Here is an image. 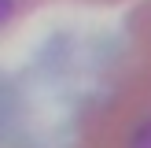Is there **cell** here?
I'll list each match as a JSON object with an SVG mask.
<instances>
[{
	"instance_id": "cell-1",
	"label": "cell",
	"mask_w": 151,
	"mask_h": 148,
	"mask_svg": "<svg viewBox=\"0 0 151 148\" xmlns=\"http://www.w3.org/2000/svg\"><path fill=\"white\" fill-rule=\"evenodd\" d=\"M44 4H59V0H0V37L11 33L29 11ZM66 4H88V7H114V4H125V0H66Z\"/></svg>"
}]
</instances>
